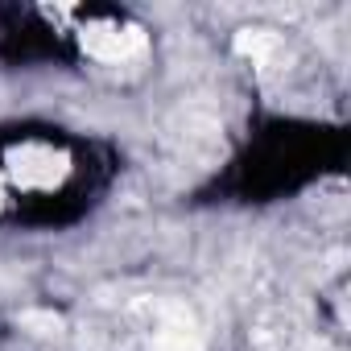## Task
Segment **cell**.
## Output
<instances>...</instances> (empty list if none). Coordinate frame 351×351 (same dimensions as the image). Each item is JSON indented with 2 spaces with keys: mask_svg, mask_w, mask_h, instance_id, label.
Returning a JSON list of instances; mask_svg holds the SVG:
<instances>
[{
  "mask_svg": "<svg viewBox=\"0 0 351 351\" xmlns=\"http://www.w3.org/2000/svg\"><path fill=\"white\" fill-rule=\"evenodd\" d=\"M71 173V157L58 149V145H46V141H25L9 153V178L21 186V191H34V195H46L54 186H62V178Z\"/></svg>",
  "mask_w": 351,
  "mask_h": 351,
  "instance_id": "1",
  "label": "cell"
},
{
  "mask_svg": "<svg viewBox=\"0 0 351 351\" xmlns=\"http://www.w3.org/2000/svg\"><path fill=\"white\" fill-rule=\"evenodd\" d=\"M79 46L95 62H128L145 50V34L141 25H128V21H91L79 29Z\"/></svg>",
  "mask_w": 351,
  "mask_h": 351,
  "instance_id": "2",
  "label": "cell"
},
{
  "mask_svg": "<svg viewBox=\"0 0 351 351\" xmlns=\"http://www.w3.org/2000/svg\"><path fill=\"white\" fill-rule=\"evenodd\" d=\"M236 54L248 58V62H269L277 54V34L265 29V25H244L236 34Z\"/></svg>",
  "mask_w": 351,
  "mask_h": 351,
  "instance_id": "3",
  "label": "cell"
},
{
  "mask_svg": "<svg viewBox=\"0 0 351 351\" xmlns=\"http://www.w3.org/2000/svg\"><path fill=\"white\" fill-rule=\"evenodd\" d=\"M21 326H29L34 335H62V314H54V310H25L21 314Z\"/></svg>",
  "mask_w": 351,
  "mask_h": 351,
  "instance_id": "4",
  "label": "cell"
},
{
  "mask_svg": "<svg viewBox=\"0 0 351 351\" xmlns=\"http://www.w3.org/2000/svg\"><path fill=\"white\" fill-rule=\"evenodd\" d=\"M153 351H199V343H195L191 330L173 326V330H161V335L153 339Z\"/></svg>",
  "mask_w": 351,
  "mask_h": 351,
  "instance_id": "5",
  "label": "cell"
},
{
  "mask_svg": "<svg viewBox=\"0 0 351 351\" xmlns=\"http://www.w3.org/2000/svg\"><path fill=\"white\" fill-rule=\"evenodd\" d=\"M0 203H5V186H0Z\"/></svg>",
  "mask_w": 351,
  "mask_h": 351,
  "instance_id": "6",
  "label": "cell"
}]
</instances>
